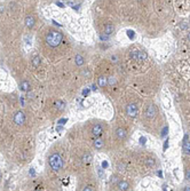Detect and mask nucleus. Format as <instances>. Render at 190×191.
I'll return each mask as SVG.
<instances>
[{"label":"nucleus","mask_w":190,"mask_h":191,"mask_svg":"<svg viewBox=\"0 0 190 191\" xmlns=\"http://www.w3.org/2000/svg\"><path fill=\"white\" fill-rule=\"evenodd\" d=\"M63 33L55 29H49L45 35V42L52 48H56L63 41Z\"/></svg>","instance_id":"1"},{"label":"nucleus","mask_w":190,"mask_h":191,"mask_svg":"<svg viewBox=\"0 0 190 191\" xmlns=\"http://www.w3.org/2000/svg\"><path fill=\"white\" fill-rule=\"evenodd\" d=\"M48 163L54 172H60L63 168V159L58 152H53L48 158Z\"/></svg>","instance_id":"2"},{"label":"nucleus","mask_w":190,"mask_h":191,"mask_svg":"<svg viewBox=\"0 0 190 191\" xmlns=\"http://www.w3.org/2000/svg\"><path fill=\"white\" fill-rule=\"evenodd\" d=\"M13 121H14V124L17 125V126L24 125V123H25V114H24L23 111H17V112L14 114Z\"/></svg>","instance_id":"3"},{"label":"nucleus","mask_w":190,"mask_h":191,"mask_svg":"<svg viewBox=\"0 0 190 191\" xmlns=\"http://www.w3.org/2000/svg\"><path fill=\"white\" fill-rule=\"evenodd\" d=\"M126 114L129 116L131 118H135L138 116V107L135 103H129L126 107Z\"/></svg>","instance_id":"4"},{"label":"nucleus","mask_w":190,"mask_h":191,"mask_svg":"<svg viewBox=\"0 0 190 191\" xmlns=\"http://www.w3.org/2000/svg\"><path fill=\"white\" fill-rule=\"evenodd\" d=\"M103 130H104L103 125H101V124L94 125V126L92 127V135L94 136V137H101L103 134Z\"/></svg>","instance_id":"5"},{"label":"nucleus","mask_w":190,"mask_h":191,"mask_svg":"<svg viewBox=\"0 0 190 191\" xmlns=\"http://www.w3.org/2000/svg\"><path fill=\"white\" fill-rule=\"evenodd\" d=\"M156 114H157V109L155 107L154 104H150L145 109V117L148 119H154L156 117Z\"/></svg>","instance_id":"6"},{"label":"nucleus","mask_w":190,"mask_h":191,"mask_svg":"<svg viewBox=\"0 0 190 191\" xmlns=\"http://www.w3.org/2000/svg\"><path fill=\"white\" fill-rule=\"evenodd\" d=\"M24 23H25V26L28 29H33L35 25H36V18H35V16L31 15V14L26 15Z\"/></svg>","instance_id":"7"},{"label":"nucleus","mask_w":190,"mask_h":191,"mask_svg":"<svg viewBox=\"0 0 190 191\" xmlns=\"http://www.w3.org/2000/svg\"><path fill=\"white\" fill-rule=\"evenodd\" d=\"M115 134H116V136H117V139L125 140V139H126V136H127V132H126V130H125L124 128H122V127H119V128L116 129Z\"/></svg>","instance_id":"8"},{"label":"nucleus","mask_w":190,"mask_h":191,"mask_svg":"<svg viewBox=\"0 0 190 191\" xmlns=\"http://www.w3.org/2000/svg\"><path fill=\"white\" fill-rule=\"evenodd\" d=\"M30 89H31V85L28 80H22V81L20 83V91L21 92H24V93H26V92H29Z\"/></svg>","instance_id":"9"},{"label":"nucleus","mask_w":190,"mask_h":191,"mask_svg":"<svg viewBox=\"0 0 190 191\" xmlns=\"http://www.w3.org/2000/svg\"><path fill=\"white\" fill-rule=\"evenodd\" d=\"M113 32H115V25L112 23H107L104 25V35L110 36V35H112Z\"/></svg>","instance_id":"10"},{"label":"nucleus","mask_w":190,"mask_h":191,"mask_svg":"<svg viewBox=\"0 0 190 191\" xmlns=\"http://www.w3.org/2000/svg\"><path fill=\"white\" fill-rule=\"evenodd\" d=\"M93 147H94V148H95L96 150H101L103 147H104V141H103L102 139L98 137V139L93 142Z\"/></svg>","instance_id":"11"},{"label":"nucleus","mask_w":190,"mask_h":191,"mask_svg":"<svg viewBox=\"0 0 190 191\" xmlns=\"http://www.w3.org/2000/svg\"><path fill=\"white\" fill-rule=\"evenodd\" d=\"M98 84L101 88H104L108 85V78L104 77V76H100V77L98 78Z\"/></svg>","instance_id":"12"},{"label":"nucleus","mask_w":190,"mask_h":191,"mask_svg":"<svg viewBox=\"0 0 190 191\" xmlns=\"http://www.w3.org/2000/svg\"><path fill=\"white\" fill-rule=\"evenodd\" d=\"M92 159H93L92 155H91L88 151H86V152L84 153V156H82V163H84V164H87V165H88V164H91Z\"/></svg>","instance_id":"13"},{"label":"nucleus","mask_w":190,"mask_h":191,"mask_svg":"<svg viewBox=\"0 0 190 191\" xmlns=\"http://www.w3.org/2000/svg\"><path fill=\"white\" fill-rule=\"evenodd\" d=\"M117 186H118L119 190H124V191L129 189V184L126 181H119L118 183H117Z\"/></svg>","instance_id":"14"},{"label":"nucleus","mask_w":190,"mask_h":191,"mask_svg":"<svg viewBox=\"0 0 190 191\" xmlns=\"http://www.w3.org/2000/svg\"><path fill=\"white\" fill-rule=\"evenodd\" d=\"M31 63H32V67L33 68H39L41 63V60H40V56H38V55H35V56L32 57V60H31Z\"/></svg>","instance_id":"15"},{"label":"nucleus","mask_w":190,"mask_h":191,"mask_svg":"<svg viewBox=\"0 0 190 191\" xmlns=\"http://www.w3.org/2000/svg\"><path fill=\"white\" fill-rule=\"evenodd\" d=\"M75 63H76V65H77V67H82V64L85 63V58H84L82 55L77 54L76 57H75Z\"/></svg>","instance_id":"16"},{"label":"nucleus","mask_w":190,"mask_h":191,"mask_svg":"<svg viewBox=\"0 0 190 191\" xmlns=\"http://www.w3.org/2000/svg\"><path fill=\"white\" fill-rule=\"evenodd\" d=\"M148 58V55L145 52L142 51H138V61H145Z\"/></svg>","instance_id":"17"},{"label":"nucleus","mask_w":190,"mask_h":191,"mask_svg":"<svg viewBox=\"0 0 190 191\" xmlns=\"http://www.w3.org/2000/svg\"><path fill=\"white\" fill-rule=\"evenodd\" d=\"M183 153L190 156V142L185 141V143H183Z\"/></svg>","instance_id":"18"},{"label":"nucleus","mask_w":190,"mask_h":191,"mask_svg":"<svg viewBox=\"0 0 190 191\" xmlns=\"http://www.w3.org/2000/svg\"><path fill=\"white\" fill-rule=\"evenodd\" d=\"M116 84V78L115 77H109L108 78V85L109 86H113Z\"/></svg>","instance_id":"19"},{"label":"nucleus","mask_w":190,"mask_h":191,"mask_svg":"<svg viewBox=\"0 0 190 191\" xmlns=\"http://www.w3.org/2000/svg\"><path fill=\"white\" fill-rule=\"evenodd\" d=\"M131 58L138 61V51H132V52H131Z\"/></svg>","instance_id":"20"},{"label":"nucleus","mask_w":190,"mask_h":191,"mask_svg":"<svg viewBox=\"0 0 190 191\" xmlns=\"http://www.w3.org/2000/svg\"><path fill=\"white\" fill-rule=\"evenodd\" d=\"M55 105H56V108L60 109V110H63V109H64V107H65V104L63 103L62 101H58V102H56V104H55Z\"/></svg>","instance_id":"21"},{"label":"nucleus","mask_w":190,"mask_h":191,"mask_svg":"<svg viewBox=\"0 0 190 191\" xmlns=\"http://www.w3.org/2000/svg\"><path fill=\"white\" fill-rule=\"evenodd\" d=\"M110 182H111V184L118 183V182H119V181H118V177H117L116 175H112V176H111V181H110Z\"/></svg>","instance_id":"22"},{"label":"nucleus","mask_w":190,"mask_h":191,"mask_svg":"<svg viewBox=\"0 0 190 191\" xmlns=\"http://www.w3.org/2000/svg\"><path fill=\"white\" fill-rule=\"evenodd\" d=\"M125 167H126V165H125V164H123V163H119L118 166H117L118 170H120V172H123V170H125Z\"/></svg>","instance_id":"23"},{"label":"nucleus","mask_w":190,"mask_h":191,"mask_svg":"<svg viewBox=\"0 0 190 191\" xmlns=\"http://www.w3.org/2000/svg\"><path fill=\"white\" fill-rule=\"evenodd\" d=\"M187 28H188V23H187V22H182V23L180 24V29H181V30H185Z\"/></svg>","instance_id":"24"},{"label":"nucleus","mask_w":190,"mask_h":191,"mask_svg":"<svg viewBox=\"0 0 190 191\" xmlns=\"http://www.w3.org/2000/svg\"><path fill=\"white\" fill-rule=\"evenodd\" d=\"M147 165L150 166V167H152L155 165V160L154 159H147Z\"/></svg>","instance_id":"25"},{"label":"nucleus","mask_w":190,"mask_h":191,"mask_svg":"<svg viewBox=\"0 0 190 191\" xmlns=\"http://www.w3.org/2000/svg\"><path fill=\"white\" fill-rule=\"evenodd\" d=\"M82 74H84V76H86V77H89V76H91V72H89V70L85 69V70L82 71Z\"/></svg>","instance_id":"26"},{"label":"nucleus","mask_w":190,"mask_h":191,"mask_svg":"<svg viewBox=\"0 0 190 191\" xmlns=\"http://www.w3.org/2000/svg\"><path fill=\"white\" fill-rule=\"evenodd\" d=\"M167 130H168V127L166 126L164 129H163V132H162V137H164V136H166V133H167Z\"/></svg>","instance_id":"27"},{"label":"nucleus","mask_w":190,"mask_h":191,"mask_svg":"<svg viewBox=\"0 0 190 191\" xmlns=\"http://www.w3.org/2000/svg\"><path fill=\"white\" fill-rule=\"evenodd\" d=\"M185 179L190 182V170H188L187 172H185Z\"/></svg>","instance_id":"28"},{"label":"nucleus","mask_w":190,"mask_h":191,"mask_svg":"<svg viewBox=\"0 0 190 191\" xmlns=\"http://www.w3.org/2000/svg\"><path fill=\"white\" fill-rule=\"evenodd\" d=\"M82 190H85V191H93L94 190V188L93 186H85Z\"/></svg>","instance_id":"29"},{"label":"nucleus","mask_w":190,"mask_h":191,"mask_svg":"<svg viewBox=\"0 0 190 191\" xmlns=\"http://www.w3.org/2000/svg\"><path fill=\"white\" fill-rule=\"evenodd\" d=\"M98 175H100V177H101V179H103V177H104V174H103V170H101V168H98Z\"/></svg>","instance_id":"30"},{"label":"nucleus","mask_w":190,"mask_h":191,"mask_svg":"<svg viewBox=\"0 0 190 191\" xmlns=\"http://www.w3.org/2000/svg\"><path fill=\"white\" fill-rule=\"evenodd\" d=\"M145 141H147V139H145L144 136H142V137L140 139V143H141V144H144V143H145Z\"/></svg>","instance_id":"31"},{"label":"nucleus","mask_w":190,"mask_h":191,"mask_svg":"<svg viewBox=\"0 0 190 191\" xmlns=\"http://www.w3.org/2000/svg\"><path fill=\"white\" fill-rule=\"evenodd\" d=\"M108 37L109 36H107V35H105V36H103V35H102V36H100V39H101L102 41H103V40H108Z\"/></svg>","instance_id":"32"},{"label":"nucleus","mask_w":190,"mask_h":191,"mask_svg":"<svg viewBox=\"0 0 190 191\" xmlns=\"http://www.w3.org/2000/svg\"><path fill=\"white\" fill-rule=\"evenodd\" d=\"M167 147H168V140H166V141H165V143H164V148H163V149H164V151L166 149H167Z\"/></svg>","instance_id":"33"},{"label":"nucleus","mask_w":190,"mask_h":191,"mask_svg":"<svg viewBox=\"0 0 190 191\" xmlns=\"http://www.w3.org/2000/svg\"><path fill=\"white\" fill-rule=\"evenodd\" d=\"M127 33H128L129 38H132V39H133V38H134V32L133 31H127Z\"/></svg>","instance_id":"34"},{"label":"nucleus","mask_w":190,"mask_h":191,"mask_svg":"<svg viewBox=\"0 0 190 191\" xmlns=\"http://www.w3.org/2000/svg\"><path fill=\"white\" fill-rule=\"evenodd\" d=\"M102 167H103V168H107V167H108V163H107V161H103V163H102Z\"/></svg>","instance_id":"35"},{"label":"nucleus","mask_w":190,"mask_h":191,"mask_svg":"<svg viewBox=\"0 0 190 191\" xmlns=\"http://www.w3.org/2000/svg\"><path fill=\"white\" fill-rule=\"evenodd\" d=\"M92 89H93V91H96V89H98V86H96L95 84H93V85H92Z\"/></svg>","instance_id":"36"},{"label":"nucleus","mask_w":190,"mask_h":191,"mask_svg":"<svg viewBox=\"0 0 190 191\" xmlns=\"http://www.w3.org/2000/svg\"><path fill=\"white\" fill-rule=\"evenodd\" d=\"M183 190H188V191H190V186H185V189Z\"/></svg>","instance_id":"37"},{"label":"nucleus","mask_w":190,"mask_h":191,"mask_svg":"<svg viewBox=\"0 0 190 191\" xmlns=\"http://www.w3.org/2000/svg\"><path fill=\"white\" fill-rule=\"evenodd\" d=\"M1 180H2V174H1V170H0V182H1Z\"/></svg>","instance_id":"38"},{"label":"nucleus","mask_w":190,"mask_h":191,"mask_svg":"<svg viewBox=\"0 0 190 191\" xmlns=\"http://www.w3.org/2000/svg\"><path fill=\"white\" fill-rule=\"evenodd\" d=\"M188 40H189V41H190V32H189V33H188Z\"/></svg>","instance_id":"39"},{"label":"nucleus","mask_w":190,"mask_h":191,"mask_svg":"<svg viewBox=\"0 0 190 191\" xmlns=\"http://www.w3.org/2000/svg\"><path fill=\"white\" fill-rule=\"evenodd\" d=\"M139 1H140V0H139Z\"/></svg>","instance_id":"40"}]
</instances>
